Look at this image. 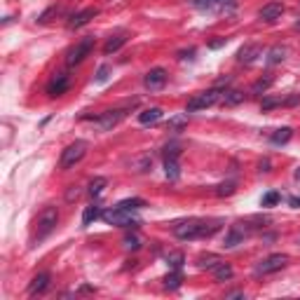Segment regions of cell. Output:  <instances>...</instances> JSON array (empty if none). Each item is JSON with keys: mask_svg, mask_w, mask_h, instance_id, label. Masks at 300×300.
Returning a JSON list of instances; mask_svg holds the SVG:
<instances>
[{"mask_svg": "<svg viewBox=\"0 0 300 300\" xmlns=\"http://www.w3.org/2000/svg\"><path fill=\"white\" fill-rule=\"evenodd\" d=\"M68 87H71V78H68L66 73H56L54 78L49 80L47 94L49 96H61V94H66Z\"/></svg>", "mask_w": 300, "mask_h": 300, "instance_id": "obj_12", "label": "cell"}, {"mask_svg": "<svg viewBox=\"0 0 300 300\" xmlns=\"http://www.w3.org/2000/svg\"><path fill=\"white\" fill-rule=\"evenodd\" d=\"M92 47H94V38H82L80 43H75L73 47L68 49L66 63H68V66H78V63H82L87 56H89Z\"/></svg>", "mask_w": 300, "mask_h": 300, "instance_id": "obj_7", "label": "cell"}, {"mask_svg": "<svg viewBox=\"0 0 300 300\" xmlns=\"http://www.w3.org/2000/svg\"><path fill=\"white\" fill-rule=\"evenodd\" d=\"M127 115V111L124 108H115V111H106V113H101V115L96 117V124H98V129H104V131H108V129H113V127H117L120 124V120Z\"/></svg>", "mask_w": 300, "mask_h": 300, "instance_id": "obj_10", "label": "cell"}, {"mask_svg": "<svg viewBox=\"0 0 300 300\" xmlns=\"http://www.w3.org/2000/svg\"><path fill=\"white\" fill-rule=\"evenodd\" d=\"M260 54H263L260 45H244V47L237 52V59H239L242 63H253Z\"/></svg>", "mask_w": 300, "mask_h": 300, "instance_id": "obj_16", "label": "cell"}, {"mask_svg": "<svg viewBox=\"0 0 300 300\" xmlns=\"http://www.w3.org/2000/svg\"><path fill=\"white\" fill-rule=\"evenodd\" d=\"M291 139H293V129H291V127H282V129H277L275 134L270 136V143H272V146H286Z\"/></svg>", "mask_w": 300, "mask_h": 300, "instance_id": "obj_21", "label": "cell"}, {"mask_svg": "<svg viewBox=\"0 0 300 300\" xmlns=\"http://www.w3.org/2000/svg\"><path fill=\"white\" fill-rule=\"evenodd\" d=\"M235 188H237V183H235V181H227V183H221V185H218V190H216V195H221V197L232 195V192H235Z\"/></svg>", "mask_w": 300, "mask_h": 300, "instance_id": "obj_32", "label": "cell"}, {"mask_svg": "<svg viewBox=\"0 0 300 300\" xmlns=\"http://www.w3.org/2000/svg\"><path fill=\"white\" fill-rule=\"evenodd\" d=\"M127 40H129V36H127L124 31H120V33H115V36H111L108 40H106V45H104V54H115L117 49L122 47Z\"/></svg>", "mask_w": 300, "mask_h": 300, "instance_id": "obj_17", "label": "cell"}, {"mask_svg": "<svg viewBox=\"0 0 300 300\" xmlns=\"http://www.w3.org/2000/svg\"><path fill=\"white\" fill-rule=\"evenodd\" d=\"M221 98H223V92L218 89V87H214V89H207V92L195 94V96L188 101V108H185V111H188V113L207 111V108H211V106L218 104Z\"/></svg>", "mask_w": 300, "mask_h": 300, "instance_id": "obj_3", "label": "cell"}, {"mask_svg": "<svg viewBox=\"0 0 300 300\" xmlns=\"http://www.w3.org/2000/svg\"><path fill=\"white\" fill-rule=\"evenodd\" d=\"M169 127L172 129H183V127H188V113H183V115H176V117H172L169 120Z\"/></svg>", "mask_w": 300, "mask_h": 300, "instance_id": "obj_31", "label": "cell"}, {"mask_svg": "<svg viewBox=\"0 0 300 300\" xmlns=\"http://www.w3.org/2000/svg\"><path fill=\"white\" fill-rule=\"evenodd\" d=\"M87 150H89V143H87V141H82V139L73 141V143H71V146H68L66 150L61 153L59 166H61V169H71V166H75L80 159L87 155Z\"/></svg>", "mask_w": 300, "mask_h": 300, "instance_id": "obj_4", "label": "cell"}, {"mask_svg": "<svg viewBox=\"0 0 300 300\" xmlns=\"http://www.w3.org/2000/svg\"><path fill=\"white\" fill-rule=\"evenodd\" d=\"M295 28H298V31H300V21H298V24H295Z\"/></svg>", "mask_w": 300, "mask_h": 300, "instance_id": "obj_44", "label": "cell"}, {"mask_svg": "<svg viewBox=\"0 0 300 300\" xmlns=\"http://www.w3.org/2000/svg\"><path fill=\"white\" fill-rule=\"evenodd\" d=\"M117 204H120V207H124V209H131V211L146 207V202H143L141 197H129V199H122V202H117Z\"/></svg>", "mask_w": 300, "mask_h": 300, "instance_id": "obj_30", "label": "cell"}, {"mask_svg": "<svg viewBox=\"0 0 300 300\" xmlns=\"http://www.w3.org/2000/svg\"><path fill=\"white\" fill-rule=\"evenodd\" d=\"M56 223H59V211H56V207H47L40 211V216H38V239H45L47 235H52L56 230Z\"/></svg>", "mask_w": 300, "mask_h": 300, "instance_id": "obj_5", "label": "cell"}, {"mask_svg": "<svg viewBox=\"0 0 300 300\" xmlns=\"http://www.w3.org/2000/svg\"><path fill=\"white\" fill-rule=\"evenodd\" d=\"M162 120V108H148V111L139 113V122L143 127H150V124H157Z\"/></svg>", "mask_w": 300, "mask_h": 300, "instance_id": "obj_19", "label": "cell"}, {"mask_svg": "<svg viewBox=\"0 0 300 300\" xmlns=\"http://www.w3.org/2000/svg\"><path fill=\"white\" fill-rule=\"evenodd\" d=\"M101 214H104V209H101V204H89V207L85 209V214H82V227H87V225H92L94 221H98L101 218Z\"/></svg>", "mask_w": 300, "mask_h": 300, "instance_id": "obj_20", "label": "cell"}, {"mask_svg": "<svg viewBox=\"0 0 300 300\" xmlns=\"http://www.w3.org/2000/svg\"><path fill=\"white\" fill-rule=\"evenodd\" d=\"M108 78H111V66H106V63L104 66H98V71H96V82L98 85H104Z\"/></svg>", "mask_w": 300, "mask_h": 300, "instance_id": "obj_35", "label": "cell"}, {"mask_svg": "<svg viewBox=\"0 0 300 300\" xmlns=\"http://www.w3.org/2000/svg\"><path fill=\"white\" fill-rule=\"evenodd\" d=\"M282 14H284V5H282V3H268V5L260 7L258 17L263 19V21H277Z\"/></svg>", "mask_w": 300, "mask_h": 300, "instance_id": "obj_15", "label": "cell"}, {"mask_svg": "<svg viewBox=\"0 0 300 300\" xmlns=\"http://www.w3.org/2000/svg\"><path fill=\"white\" fill-rule=\"evenodd\" d=\"M178 143H169V146L164 148V157H178Z\"/></svg>", "mask_w": 300, "mask_h": 300, "instance_id": "obj_38", "label": "cell"}, {"mask_svg": "<svg viewBox=\"0 0 300 300\" xmlns=\"http://www.w3.org/2000/svg\"><path fill=\"white\" fill-rule=\"evenodd\" d=\"M277 106H282V98H272V96H268V98H263L260 108H263V111H270V108H277Z\"/></svg>", "mask_w": 300, "mask_h": 300, "instance_id": "obj_36", "label": "cell"}, {"mask_svg": "<svg viewBox=\"0 0 300 300\" xmlns=\"http://www.w3.org/2000/svg\"><path fill=\"white\" fill-rule=\"evenodd\" d=\"M279 199H282V195H279V192H275V190H272V192H268V195H263V207H275L277 202H279Z\"/></svg>", "mask_w": 300, "mask_h": 300, "instance_id": "obj_33", "label": "cell"}, {"mask_svg": "<svg viewBox=\"0 0 300 300\" xmlns=\"http://www.w3.org/2000/svg\"><path fill=\"white\" fill-rule=\"evenodd\" d=\"M185 263V256L181 251H172V253H166V265L172 270H181Z\"/></svg>", "mask_w": 300, "mask_h": 300, "instance_id": "obj_27", "label": "cell"}, {"mask_svg": "<svg viewBox=\"0 0 300 300\" xmlns=\"http://www.w3.org/2000/svg\"><path fill=\"white\" fill-rule=\"evenodd\" d=\"M227 298H244V291H232V293H227Z\"/></svg>", "mask_w": 300, "mask_h": 300, "instance_id": "obj_41", "label": "cell"}, {"mask_svg": "<svg viewBox=\"0 0 300 300\" xmlns=\"http://www.w3.org/2000/svg\"><path fill=\"white\" fill-rule=\"evenodd\" d=\"M47 288H49V275L47 272H40V275H36L31 279V284H28V295H43Z\"/></svg>", "mask_w": 300, "mask_h": 300, "instance_id": "obj_14", "label": "cell"}, {"mask_svg": "<svg viewBox=\"0 0 300 300\" xmlns=\"http://www.w3.org/2000/svg\"><path fill=\"white\" fill-rule=\"evenodd\" d=\"M106 185H108V181H106L104 176H98V178H94L92 183H89V188H87V192H89V195L92 197H98L101 195V192H104V188Z\"/></svg>", "mask_w": 300, "mask_h": 300, "instance_id": "obj_29", "label": "cell"}, {"mask_svg": "<svg viewBox=\"0 0 300 300\" xmlns=\"http://www.w3.org/2000/svg\"><path fill=\"white\" fill-rule=\"evenodd\" d=\"M286 265H288V256H284V253H272V256H268L265 260H260V263L256 265V270H253V275H256V277L275 275V272L284 270Z\"/></svg>", "mask_w": 300, "mask_h": 300, "instance_id": "obj_6", "label": "cell"}, {"mask_svg": "<svg viewBox=\"0 0 300 300\" xmlns=\"http://www.w3.org/2000/svg\"><path fill=\"white\" fill-rule=\"evenodd\" d=\"M101 218H104L108 225H117V227H139L141 225V221L134 216V211H131V209L120 207V204L106 209L104 214H101Z\"/></svg>", "mask_w": 300, "mask_h": 300, "instance_id": "obj_2", "label": "cell"}, {"mask_svg": "<svg viewBox=\"0 0 300 300\" xmlns=\"http://www.w3.org/2000/svg\"><path fill=\"white\" fill-rule=\"evenodd\" d=\"M298 104H300V94H291V96L282 98V106H286V108H293Z\"/></svg>", "mask_w": 300, "mask_h": 300, "instance_id": "obj_37", "label": "cell"}, {"mask_svg": "<svg viewBox=\"0 0 300 300\" xmlns=\"http://www.w3.org/2000/svg\"><path fill=\"white\" fill-rule=\"evenodd\" d=\"M164 174L169 181H176L181 176V164H178V157H164Z\"/></svg>", "mask_w": 300, "mask_h": 300, "instance_id": "obj_24", "label": "cell"}, {"mask_svg": "<svg viewBox=\"0 0 300 300\" xmlns=\"http://www.w3.org/2000/svg\"><path fill=\"white\" fill-rule=\"evenodd\" d=\"M96 14H98L96 7H87V10H82V12L73 14V17L68 19V28H82V26L89 24V21H92Z\"/></svg>", "mask_w": 300, "mask_h": 300, "instance_id": "obj_13", "label": "cell"}, {"mask_svg": "<svg viewBox=\"0 0 300 300\" xmlns=\"http://www.w3.org/2000/svg\"><path fill=\"white\" fill-rule=\"evenodd\" d=\"M242 101H244V92H239V89L223 92V104H225V106H239Z\"/></svg>", "mask_w": 300, "mask_h": 300, "instance_id": "obj_26", "label": "cell"}, {"mask_svg": "<svg viewBox=\"0 0 300 300\" xmlns=\"http://www.w3.org/2000/svg\"><path fill=\"white\" fill-rule=\"evenodd\" d=\"M288 204H291V207H300V197H291V199H288Z\"/></svg>", "mask_w": 300, "mask_h": 300, "instance_id": "obj_42", "label": "cell"}, {"mask_svg": "<svg viewBox=\"0 0 300 300\" xmlns=\"http://www.w3.org/2000/svg\"><path fill=\"white\" fill-rule=\"evenodd\" d=\"M80 192H82V190L75 188V185H73V188H71V190L66 192V199H68V202H73V199H78V197H80Z\"/></svg>", "mask_w": 300, "mask_h": 300, "instance_id": "obj_39", "label": "cell"}, {"mask_svg": "<svg viewBox=\"0 0 300 300\" xmlns=\"http://www.w3.org/2000/svg\"><path fill=\"white\" fill-rule=\"evenodd\" d=\"M246 237H249V227H246V223H235V225H230V230H227L223 246H225V249H235V246L244 244Z\"/></svg>", "mask_w": 300, "mask_h": 300, "instance_id": "obj_9", "label": "cell"}, {"mask_svg": "<svg viewBox=\"0 0 300 300\" xmlns=\"http://www.w3.org/2000/svg\"><path fill=\"white\" fill-rule=\"evenodd\" d=\"M143 85H146L150 92L162 89V87L166 85V71L164 68H150L146 73V78H143Z\"/></svg>", "mask_w": 300, "mask_h": 300, "instance_id": "obj_11", "label": "cell"}, {"mask_svg": "<svg viewBox=\"0 0 300 300\" xmlns=\"http://www.w3.org/2000/svg\"><path fill=\"white\" fill-rule=\"evenodd\" d=\"M211 275H214V279H216V282H227V279H232L235 270H232V265H230V263L221 260V263H218L214 270H211Z\"/></svg>", "mask_w": 300, "mask_h": 300, "instance_id": "obj_18", "label": "cell"}, {"mask_svg": "<svg viewBox=\"0 0 300 300\" xmlns=\"http://www.w3.org/2000/svg\"><path fill=\"white\" fill-rule=\"evenodd\" d=\"M258 169H260V172H265V174H268V172H270V159H263V162L258 164Z\"/></svg>", "mask_w": 300, "mask_h": 300, "instance_id": "obj_40", "label": "cell"}, {"mask_svg": "<svg viewBox=\"0 0 300 300\" xmlns=\"http://www.w3.org/2000/svg\"><path fill=\"white\" fill-rule=\"evenodd\" d=\"M295 178H298V181H300V166H298V169H295Z\"/></svg>", "mask_w": 300, "mask_h": 300, "instance_id": "obj_43", "label": "cell"}, {"mask_svg": "<svg viewBox=\"0 0 300 300\" xmlns=\"http://www.w3.org/2000/svg\"><path fill=\"white\" fill-rule=\"evenodd\" d=\"M272 82H275V75L268 73L265 78H260V80H256V82H253L251 92H253V94H265V92L270 89V87H272Z\"/></svg>", "mask_w": 300, "mask_h": 300, "instance_id": "obj_25", "label": "cell"}, {"mask_svg": "<svg viewBox=\"0 0 300 300\" xmlns=\"http://www.w3.org/2000/svg\"><path fill=\"white\" fill-rule=\"evenodd\" d=\"M223 258L221 256H216V253H202V256L197 258V268L199 270H214L216 265L221 263Z\"/></svg>", "mask_w": 300, "mask_h": 300, "instance_id": "obj_23", "label": "cell"}, {"mask_svg": "<svg viewBox=\"0 0 300 300\" xmlns=\"http://www.w3.org/2000/svg\"><path fill=\"white\" fill-rule=\"evenodd\" d=\"M221 230V221H202V218H188V221L178 223L174 227V235L178 239H202V237H211L214 232Z\"/></svg>", "mask_w": 300, "mask_h": 300, "instance_id": "obj_1", "label": "cell"}, {"mask_svg": "<svg viewBox=\"0 0 300 300\" xmlns=\"http://www.w3.org/2000/svg\"><path fill=\"white\" fill-rule=\"evenodd\" d=\"M192 7L199 12H230L235 0H192Z\"/></svg>", "mask_w": 300, "mask_h": 300, "instance_id": "obj_8", "label": "cell"}, {"mask_svg": "<svg viewBox=\"0 0 300 300\" xmlns=\"http://www.w3.org/2000/svg\"><path fill=\"white\" fill-rule=\"evenodd\" d=\"M286 47H282V45H275V47L268 52V56H265V63L268 66H277V63H282L284 59H286Z\"/></svg>", "mask_w": 300, "mask_h": 300, "instance_id": "obj_22", "label": "cell"}, {"mask_svg": "<svg viewBox=\"0 0 300 300\" xmlns=\"http://www.w3.org/2000/svg\"><path fill=\"white\" fill-rule=\"evenodd\" d=\"M181 282H183V277H181V270H174V272H169V275L164 277V286L172 288V291H176L178 286H181Z\"/></svg>", "mask_w": 300, "mask_h": 300, "instance_id": "obj_28", "label": "cell"}, {"mask_svg": "<svg viewBox=\"0 0 300 300\" xmlns=\"http://www.w3.org/2000/svg\"><path fill=\"white\" fill-rule=\"evenodd\" d=\"M141 246V239L136 237V235H129V237H124V249L127 251H136Z\"/></svg>", "mask_w": 300, "mask_h": 300, "instance_id": "obj_34", "label": "cell"}]
</instances>
